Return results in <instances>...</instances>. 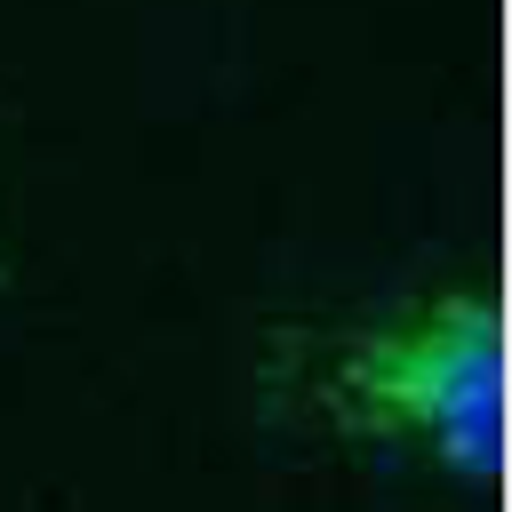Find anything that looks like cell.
Wrapping results in <instances>:
<instances>
[{"instance_id":"obj_1","label":"cell","mask_w":512,"mask_h":512,"mask_svg":"<svg viewBox=\"0 0 512 512\" xmlns=\"http://www.w3.org/2000/svg\"><path fill=\"white\" fill-rule=\"evenodd\" d=\"M296 400L360 440L456 480L504 472V312L488 280H448L312 336L288 360Z\"/></svg>"}]
</instances>
